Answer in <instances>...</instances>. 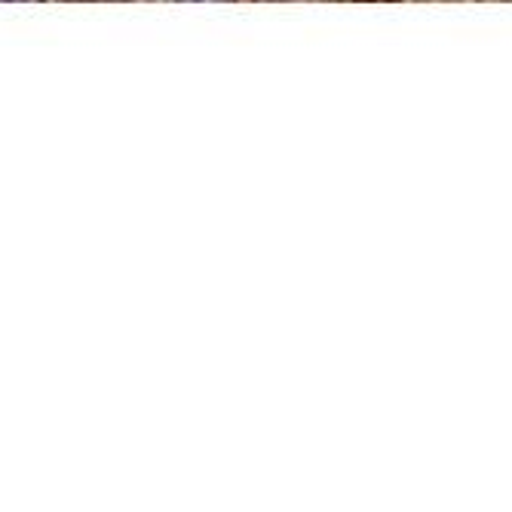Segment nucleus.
<instances>
[{"label": "nucleus", "mask_w": 512, "mask_h": 512, "mask_svg": "<svg viewBox=\"0 0 512 512\" xmlns=\"http://www.w3.org/2000/svg\"><path fill=\"white\" fill-rule=\"evenodd\" d=\"M197 4H203V0H197ZM209 4H215V0H209Z\"/></svg>", "instance_id": "obj_1"}]
</instances>
